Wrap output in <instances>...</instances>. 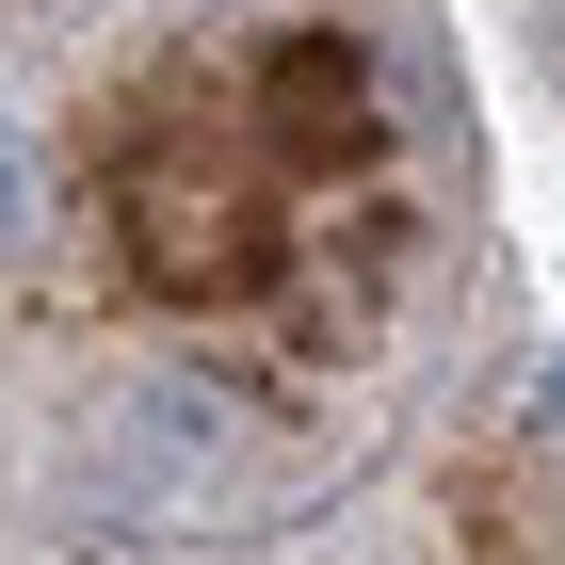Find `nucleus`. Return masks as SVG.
I'll return each instance as SVG.
<instances>
[{
  "label": "nucleus",
  "mask_w": 565,
  "mask_h": 565,
  "mask_svg": "<svg viewBox=\"0 0 565 565\" xmlns=\"http://www.w3.org/2000/svg\"><path fill=\"white\" fill-rule=\"evenodd\" d=\"M33 226H49V146H33V130H0V259H17Z\"/></svg>",
  "instance_id": "f257e3e1"
}]
</instances>
